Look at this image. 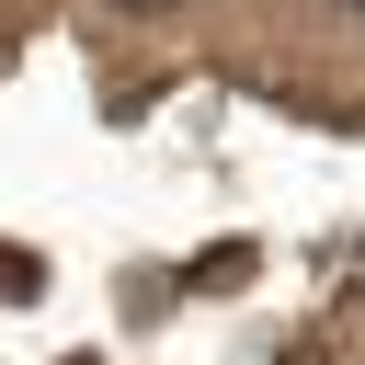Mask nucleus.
Returning <instances> with one entry per match:
<instances>
[{"label": "nucleus", "mask_w": 365, "mask_h": 365, "mask_svg": "<svg viewBox=\"0 0 365 365\" xmlns=\"http://www.w3.org/2000/svg\"><path fill=\"white\" fill-rule=\"evenodd\" d=\"M103 11H171V0H103Z\"/></svg>", "instance_id": "nucleus-1"}]
</instances>
